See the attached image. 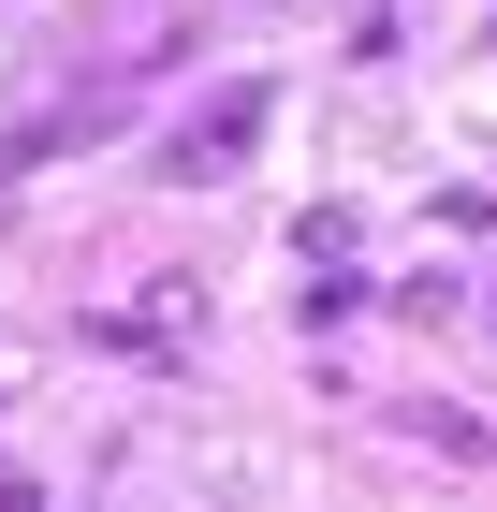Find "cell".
I'll return each instance as SVG.
<instances>
[{"label": "cell", "mask_w": 497, "mask_h": 512, "mask_svg": "<svg viewBox=\"0 0 497 512\" xmlns=\"http://www.w3.org/2000/svg\"><path fill=\"white\" fill-rule=\"evenodd\" d=\"M249 132H264V88H220V103L176 132V161H161V176H234V147H249Z\"/></svg>", "instance_id": "1"}, {"label": "cell", "mask_w": 497, "mask_h": 512, "mask_svg": "<svg viewBox=\"0 0 497 512\" xmlns=\"http://www.w3.org/2000/svg\"><path fill=\"white\" fill-rule=\"evenodd\" d=\"M0 512H44V498H30V469H0Z\"/></svg>", "instance_id": "2"}]
</instances>
